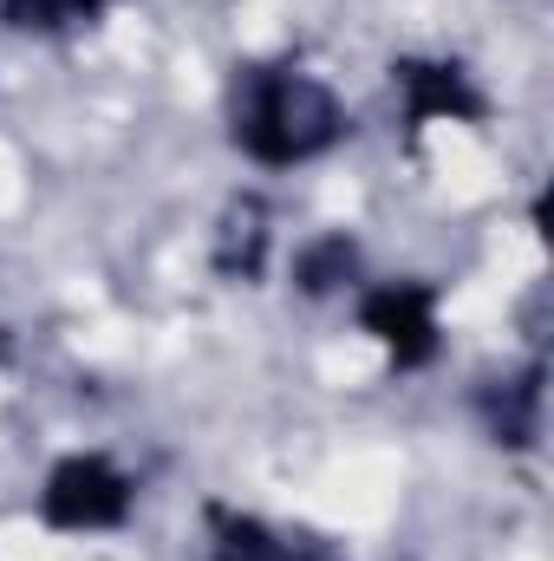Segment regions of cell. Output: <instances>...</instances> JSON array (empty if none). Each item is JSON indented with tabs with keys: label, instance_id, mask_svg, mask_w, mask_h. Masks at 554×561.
Listing matches in <instances>:
<instances>
[{
	"label": "cell",
	"instance_id": "obj_1",
	"mask_svg": "<svg viewBox=\"0 0 554 561\" xmlns=\"http://www.w3.org/2000/svg\"><path fill=\"white\" fill-rule=\"evenodd\" d=\"M339 99L307 72H255L235 112V138L255 163H307L339 138Z\"/></svg>",
	"mask_w": 554,
	"mask_h": 561
},
{
	"label": "cell",
	"instance_id": "obj_2",
	"mask_svg": "<svg viewBox=\"0 0 554 561\" xmlns=\"http://www.w3.org/2000/svg\"><path fill=\"white\" fill-rule=\"evenodd\" d=\"M39 516L53 529H72V536L118 529L131 516V477L118 463H105V457H66L39 490Z\"/></svg>",
	"mask_w": 554,
	"mask_h": 561
},
{
	"label": "cell",
	"instance_id": "obj_3",
	"mask_svg": "<svg viewBox=\"0 0 554 561\" xmlns=\"http://www.w3.org/2000/svg\"><path fill=\"white\" fill-rule=\"evenodd\" d=\"M359 320L399 366H424L437 353V294L424 280H385L379 294H366Z\"/></svg>",
	"mask_w": 554,
	"mask_h": 561
},
{
	"label": "cell",
	"instance_id": "obj_4",
	"mask_svg": "<svg viewBox=\"0 0 554 561\" xmlns=\"http://www.w3.org/2000/svg\"><path fill=\"white\" fill-rule=\"evenodd\" d=\"M399 92H405V125H430V118H483V92L470 85L463 66H437V59H399L392 66Z\"/></svg>",
	"mask_w": 554,
	"mask_h": 561
},
{
	"label": "cell",
	"instance_id": "obj_5",
	"mask_svg": "<svg viewBox=\"0 0 554 561\" xmlns=\"http://www.w3.org/2000/svg\"><path fill=\"white\" fill-rule=\"evenodd\" d=\"M262 249H268L262 203H235L229 222H222V242H216V268H222L229 280H255L262 275Z\"/></svg>",
	"mask_w": 554,
	"mask_h": 561
},
{
	"label": "cell",
	"instance_id": "obj_6",
	"mask_svg": "<svg viewBox=\"0 0 554 561\" xmlns=\"http://www.w3.org/2000/svg\"><path fill=\"white\" fill-rule=\"evenodd\" d=\"M209 529H216V561H280L287 556V542H280L268 523H255V516L209 510Z\"/></svg>",
	"mask_w": 554,
	"mask_h": 561
},
{
	"label": "cell",
	"instance_id": "obj_7",
	"mask_svg": "<svg viewBox=\"0 0 554 561\" xmlns=\"http://www.w3.org/2000/svg\"><path fill=\"white\" fill-rule=\"evenodd\" d=\"M489 424H496V437H503V444H529V437H535V424H542V373H529V379L503 386V392L489 399Z\"/></svg>",
	"mask_w": 554,
	"mask_h": 561
},
{
	"label": "cell",
	"instance_id": "obj_8",
	"mask_svg": "<svg viewBox=\"0 0 554 561\" xmlns=\"http://www.w3.org/2000/svg\"><path fill=\"white\" fill-rule=\"evenodd\" d=\"M359 268V249L346 242V236H320L313 249H300V262H293V280L307 287V294H333L339 280Z\"/></svg>",
	"mask_w": 554,
	"mask_h": 561
},
{
	"label": "cell",
	"instance_id": "obj_9",
	"mask_svg": "<svg viewBox=\"0 0 554 561\" xmlns=\"http://www.w3.org/2000/svg\"><path fill=\"white\" fill-rule=\"evenodd\" d=\"M105 0H0L7 26H33V33H53V26H72V20H92Z\"/></svg>",
	"mask_w": 554,
	"mask_h": 561
}]
</instances>
